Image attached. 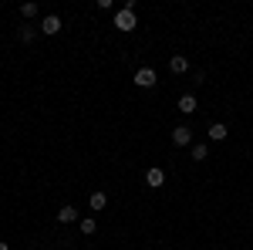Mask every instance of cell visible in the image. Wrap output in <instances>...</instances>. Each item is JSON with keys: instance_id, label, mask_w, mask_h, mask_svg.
<instances>
[{"instance_id": "4", "label": "cell", "mask_w": 253, "mask_h": 250, "mask_svg": "<svg viewBox=\"0 0 253 250\" xmlns=\"http://www.w3.org/2000/svg\"><path fill=\"white\" fill-rule=\"evenodd\" d=\"M166 183V173L159 169V166H152V169H145V186H152V190H159Z\"/></svg>"}, {"instance_id": "9", "label": "cell", "mask_w": 253, "mask_h": 250, "mask_svg": "<svg viewBox=\"0 0 253 250\" xmlns=\"http://www.w3.org/2000/svg\"><path fill=\"white\" fill-rule=\"evenodd\" d=\"M78 227H81V233H84V237H91V233L98 230V220H95V216H81Z\"/></svg>"}, {"instance_id": "8", "label": "cell", "mask_w": 253, "mask_h": 250, "mask_svg": "<svg viewBox=\"0 0 253 250\" xmlns=\"http://www.w3.org/2000/svg\"><path fill=\"white\" fill-rule=\"evenodd\" d=\"M88 203H91V210H105V206H108V196H105V193H101V190H95V193H91V196H88Z\"/></svg>"}, {"instance_id": "11", "label": "cell", "mask_w": 253, "mask_h": 250, "mask_svg": "<svg viewBox=\"0 0 253 250\" xmlns=\"http://www.w3.org/2000/svg\"><path fill=\"white\" fill-rule=\"evenodd\" d=\"M58 220H61V223H75V220H78V210H75V206H61Z\"/></svg>"}, {"instance_id": "1", "label": "cell", "mask_w": 253, "mask_h": 250, "mask_svg": "<svg viewBox=\"0 0 253 250\" xmlns=\"http://www.w3.org/2000/svg\"><path fill=\"white\" fill-rule=\"evenodd\" d=\"M135 10H128V7H122V10H115V27L122 31V34H128V31H135Z\"/></svg>"}, {"instance_id": "13", "label": "cell", "mask_w": 253, "mask_h": 250, "mask_svg": "<svg viewBox=\"0 0 253 250\" xmlns=\"http://www.w3.org/2000/svg\"><path fill=\"white\" fill-rule=\"evenodd\" d=\"M34 34H38L34 27H20V41H24V44H31V41H34Z\"/></svg>"}, {"instance_id": "12", "label": "cell", "mask_w": 253, "mask_h": 250, "mask_svg": "<svg viewBox=\"0 0 253 250\" xmlns=\"http://www.w3.org/2000/svg\"><path fill=\"white\" fill-rule=\"evenodd\" d=\"M206 155H210V146H206V142H196V146H193V159H196V162H203Z\"/></svg>"}, {"instance_id": "6", "label": "cell", "mask_w": 253, "mask_h": 250, "mask_svg": "<svg viewBox=\"0 0 253 250\" xmlns=\"http://www.w3.org/2000/svg\"><path fill=\"white\" fill-rule=\"evenodd\" d=\"M169 71H172V75H186V71H189L186 54H172V58H169Z\"/></svg>"}, {"instance_id": "14", "label": "cell", "mask_w": 253, "mask_h": 250, "mask_svg": "<svg viewBox=\"0 0 253 250\" xmlns=\"http://www.w3.org/2000/svg\"><path fill=\"white\" fill-rule=\"evenodd\" d=\"M20 14H24V17H38V3H24Z\"/></svg>"}, {"instance_id": "15", "label": "cell", "mask_w": 253, "mask_h": 250, "mask_svg": "<svg viewBox=\"0 0 253 250\" xmlns=\"http://www.w3.org/2000/svg\"><path fill=\"white\" fill-rule=\"evenodd\" d=\"M0 250H10V244H0Z\"/></svg>"}, {"instance_id": "10", "label": "cell", "mask_w": 253, "mask_h": 250, "mask_svg": "<svg viewBox=\"0 0 253 250\" xmlns=\"http://www.w3.org/2000/svg\"><path fill=\"white\" fill-rule=\"evenodd\" d=\"M210 139H213V142H226V125H223V122H213V125H210Z\"/></svg>"}, {"instance_id": "7", "label": "cell", "mask_w": 253, "mask_h": 250, "mask_svg": "<svg viewBox=\"0 0 253 250\" xmlns=\"http://www.w3.org/2000/svg\"><path fill=\"white\" fill-rule=\"evenodd\" d=\"M179 112H182V115H193V112H199V101H196V95H182V98H179Z\"/></svg>"}, {"instance_id": "2", "label": "cell", "mask_w": 253, "mask_h": 250, "mask_svg": "<svg viewBox=\"0 0 253 250\" xmlns=\"http://www.w3.org/2000/svg\"><path fill=\"white\" fill-rule=\"evenodd\" d=\"M61 27H64V24H61V17H58V14H47V17L41 20V34H47V38L61 34Z\"/></svg>"}, {"instance_id": "3", "label": "cell", "mask_w": 253, "mask_h": 250, "mask_svg": "<svg viewBox=\"0 0 253 250\" xmlns=\"http://www.w3.org/2000/svg\"><path fill=\"white\" fill-rule=\"evenodd\" d=\"M132 81H135L138 88H152V85H156V71H152V68H138Z\"/></svg>"}, {"instance_id": "5", "label": "cell", "mask_w": 253, "mask_h": 250, "mask_svg": "<svg viewBox=\"0 0 253 250\" xmlns=\"http://www.w3.org/2000/svg\"><path fill=\"white\" fill-rule=\"evenodd\" d=\"M172 142H175V146H189V142H193L189 125H175V129H172Z\"/></svg>"}]
</instances>
